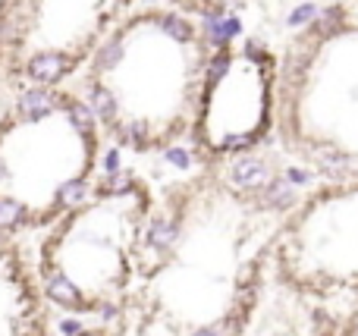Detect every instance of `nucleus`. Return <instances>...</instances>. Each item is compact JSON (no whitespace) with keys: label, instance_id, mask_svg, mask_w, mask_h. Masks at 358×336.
<instances>
[{"label":"nucleus","instance_id":"f257e3e1","mask_svg":"<svg viewBox=\"0 0 358 336\" xmlns=\"http://www.w3.org/2000/svg\"><path fill=\"white\" fill-rule=\"evenodd\" d=\"M286 211L220 176L189 182L145 274L142 321L161 336H233L255 305Z\"/></svg>","mask_w":358,"mask_h":336},{"label":"nucleus","instance_id":"f03ea898","mask_svg":"<svg viewBox=\"0 0 358 336\" xmlns=\"http://www.w3.org/2000/svg\"><path fill=\"white\" fill-rule=\"evenodd\" d=\"M214 50L195 13L148 6L123 16L82 66V94L101 132L138 154L192 136Z\"/></svg>","mask_w":358,"mask_h":336},{"label":"nucleus","instance_id":"7ed1b4c3","mask_svg":"<svg viewBox=\"0 0 358 336\" xmlns=\"http://www.w3.org/2000/svg\"><path fill=\"white\" fill-rule=\"evenodd\" d=\"M155 198L138 180L101 186L48 230L38 280L50 305L76 314H120L138 302L148 274Z\"/></svg>","mask_w":358,"mask_h":336},{"label":"nucleus","instance_id":"20e7f679","mask_svg":"<svg viewBox=\"0 0 358 336\" xmlns=\"http://www.w3.org/2000/svg\"><path fill=\"white\" fill-rule=\"evenodd\" d=\"M101 129L76 92L35 85L0 117V233L50 230L92 180Z\"/></svg>","mask_w":358,"mask_h":336},{"label":"nucleus","instance_id":"39448f33","mask_svg":"<svg viewBox=\"0 0 358 336\" xmlns=\"http://www.w3.org/2000/svg\"><path fill=\"white\" fill-rule=\"evenodd\" d=\"M277 126L299 157L358 180V6L299 38L280 69Z\"/></svg>","mask_w":358,"mask_h":336},{"label":"nucleus","instance_id":"423d86ee","mask_svg":"<svg viewBox=\"0 0 358 336\" xmlns=\"http://www.w3.org/2000/svg\"><path fill=\"white\" fill-rule=\"evenodd\" d=\"M277 280L327 314L358 321V180H336L289 207L273 239Z\"/></svg>","mask_w":358,"mask_h":336},{"label":"nucleus","instance_id":"0eeeda50","mask_svg":"<svg viewBox=\"0 0 358 336\" xmlns=\"http://www.w3.org/2000/svg\"><path fill=\"white\" fill-rule=\"evenodd\" d=\"M277 54L255 41L227 44L214 54L192 129L201 157L223 161L261 145L277 126Z\"/></svg>","mask_w":358,"mask_h":336},{"label":"nucleus","instance_id":"6e6552de","mask_svg":"<svg viewBox=\"0 0 358 336\" xmlns=\"http://www.w3.org/2000/svg\"><path fill=\"white\" fill-rule=\"evenodd\" d=\"M132 0H25L6 44V79L60 85L85 66Z\"/></svg>","mask_w":358,"mask_h":336},{"label":"nucleus","instance_id":"1a4fd4ad","mask_svg":"<svg viewBox=\"0 0 358 336\" xmlns=\"http://www.w3.org/2000/svg\"><path fill=\"white\" fill-rule=\"evenodd\" d=\"M0 336H50V302L38 270L10 242H0Z\"/></svg>","mask_w":358,"mask_h":336},{"label":"nucleus","instance_id":"9d476101","mask_svg":"<svg viewBox=\"0 0 358 336\" xmlns=\"http://www.w3.org/2000/svg\"><path fill=\"white\" fill-rule=\"evenodd\" d=\"M25 0H0V41L10 44V35H13V25H16V16L22 10Z\"/></svg>","mask_w":358,"mask_h":336},{"label":"nucleus","instance_id":"9b49d317","mask_svg":"<svg viewBox=\"0 0 358 336\" xmlns=\"http://www.w3.org/2000/svg\"><path fill=\"white\" fill-rule=\"evenodd\" d=\"M179 10H189V13H204V10H214L220 0H173Z\"/></svg>","mask_w":358,"mask_h":336},{"label":"nucleus","instance_id":"f8f14e48","mask_svg":"<svg viewBox=\"0 0 358 336\" xmlns=\"http://www.w3.org/2000/svg\"><path fill=\"white\" fill-rule=\"evenodd\" d=\"M6 82V41H0V92H3Z\"/></svg>","mask_w":358,"mask_h":336},{"label":"nucleus","instance_id":"ddd939ff","mask_svg":"<svg viewBox=\"0 0 358 336\" xmlns=\"http://www.w3.org/2000/svg\"><path fill=\"white\" fill-rule=\"evenodd\" d=\"M346 333H349V336H358V321H352V324L346 327Z\"/></svg>","mask_w":358,"mask_h":336}]
</instances>
